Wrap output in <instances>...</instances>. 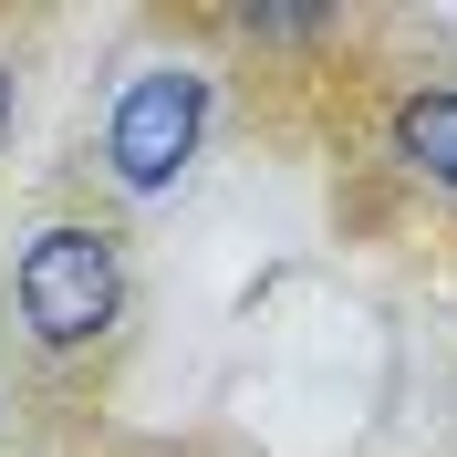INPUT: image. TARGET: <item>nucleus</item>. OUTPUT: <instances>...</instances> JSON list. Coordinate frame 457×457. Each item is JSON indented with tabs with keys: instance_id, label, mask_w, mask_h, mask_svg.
Here are the masks:
<instances>
[{
	"instance_id": "f257e3e1",
	"label": "nucleus",
	"mask_w": 457,
	"mask_h": 457,
	"mask_svg": "<svg viewBox=\"0 0 457 457\" xmlns=\"http://www.w3.org/2000/svg\"><path fill=\"white\" fill-rule=\"evenodd\" d=\"M11 302H21V333L42 343V353L94 343L114 312H125V250H114V228L53 219L21 250V270H11Z\"/></svg>"
},
{
	"instance_id": "7ed1b4c3",
	"label": "nucleus",
	"mask_w": 457,
	"mask_h": 457,
	"mask_svg": "<svg viewBox=\"0 0 457 457\" xmlns=\"http://www.w3.org/2000/svg\"><path fill=\"white\" fill-rule=\"evenodd\" d=\"M395 156L427 177V187L457 198V94H405L395 104Z\"/></svg>"
},
{
	"instance_id": "39448f33",
	"label": "nucleus",
	"mask_w": 457,
	"mask_h": 457,
	"mask_svg": "<svg viewBox=\"0 0 457 457\" xmlns=\"http://www.w3.org/2000/svg\"><path fill=\"white\" fill-rule=\"evenodd\" d=\"M0 145H11V62H0Z\"/></svg>"
},
{
	"instance_id": "f03ea898",
	"label": "nucleus",
	"mask_w": 457,
	"mask_h": 457,
	"mask_svg": "<svg viewBox=\"0 0 457 457\" xmlns=\"http://www.w3.org/2000/svg\"><path fill=\"white\" fill-rule=\"evenodd\" d=\"M198 136H208V73L145 62L104 114V167H114L125 198H167L177 177H187V156H198Z\"/></svg>"
},
{
	"instance_id": "20e7f679",
	"label": "nucleus",
	"mask_w": 457,
	"mask_h": 457,
	"mask_svg": "<svg viewBox=\"0 0 457 457\" xmlns=\"http://www.w3.org/2000/svg\"><path fill=\"white\" fill-rule=\"evenodd\" d=\"M239 31H250V42H312L322 11H239Z\"/></svg>"
}]
</instances>
